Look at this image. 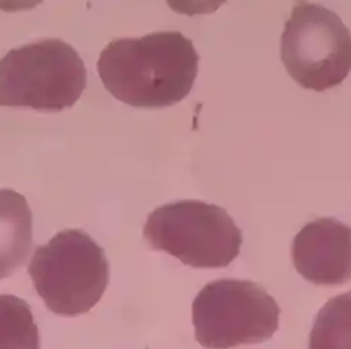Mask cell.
Listing matches in <instances>:
<instances>
[{
	"label": "cell",
	"mask_w": 351,
	"mask_h": 349,
	"mask_svg": "<svg viewBox=\"0 0 351 349\" xmlns=\"http://www.w3.org/2000/svg\"><path fill=\"white\" fill-rule=\"evenodd\" d=\"M199 55L180 32L117 39L98 60L107 91L136 108H166L180 103L197 77Z\"/></svg>",
	"instance_id": "6da1fadb"
},
{
	"label": "cell",
	"mask_w": 351,
	"mask_h": 349,
	"mask_svg": "<svg viewBox=\"0 0 351 349\" xmlns=\"http://www.w3.org/2000/svg\"><path fill=\"white\" fill-rule=\"evenodd\" d=\"M27 272L48 309L62 316L91 311L110 281L104 250L82 230H64L39 246Z\"/></svg>",
	"instance_id": "7a4b0ae2"
},
{
	"label": "cell",
	"mask_w": 351,
	"mask_h": 349,
	"mask_svg": "<svg viewBox=\"0 0 351 349\" xmlns=\"http://www.w3.org/2000/svg\"><path fill=\"white\" fill-rule=\"evenodd\" d=\"M85 85L82 60L60 39L29 43L0 61V107L60 112L77 103Z\"/></svg>",
	"instance_id": "3957f363"
},
{
	"label": "cell",
	"mask_w": 351,
	"mask_h": 349,
	"mask_svg": "<svg viewBox=\"0 0 351 349\" xmlns=\"http://www.w3.org/2000/svg\"><path fill=\"white\" fill-rule=\"evenodd\" d=\"M154 250L192 268H225L241 252L242 231L222 207L203 201H178L156 209L144 226Z\"/></svg>",
	"instance_id": "277c9868"
},
{
	"label": "cell",
	"mask_w": 351,
	"mask_h": 349,
	"mask_svg": "<svg viewBox=\"0 0 351 349\" xmlns=\"http://www.w3.org/2000/svg\"><path fill=\"white\" fill-rule=\"evenodd\" d=\"M281 57L289 77L305 90L339 86L351 70V34L334 12L297 0L285 23Z\"/></svg>",
	"instance_id": "5b68a950"
},
{
	"label": "cell",
	"mask_w": 351,
	"mask_h": 349,
	"mask_svg": "<svg viewBox=\"0 0 351 349\" xmlns=\"http://www.w3.org/2000/svg\"><path fill=\"white\" fill-rule=\"evenodd\" d=\"M193 325L197 342L209 349L259 344L280 326V307L254 282L222 279L196 296Z\"/></svg>",
	"instance_id": "8992f818"
},
{
	"label": "cell",
	"mask_w": 351,
	"mask_h": 349,
	"mask_svg": "<svg viewBox=\"0 0 351 349\" xmlns=\"http://www.w3.org/2000/svg\"><path fill=\"white\" fill-rule=\"evenodd\" d=\"M291 255L306 281L343 285L351 281V227L327 217L314 220L295 236Z\"/></svg>",
	"instance_id": "52a82bcc"
},
{
	"label": "cell",
	"mask_w": 351,
	"mask_h": 349,
	"mask_svg": "<svg viewBox=\"0 0 351 349\" xmlns=\"http://www.w3.org/2000/svg\"><path fill=\"white\" fill-rule=\"evenodd\" d=\"M32 249V213L26 198L9 188L0 190V279L9 278Z\"/></svg>",
	"instance_id": "ba28073f"
},
{
	"label": "cell",
	"mask_w": 351,
	"mask_h": 349,
	"mask_svg": "<svg viewBox=\"0 0 351 349\" xmlns=\"http://www.w3.org/2000/svg\"><path fill=\"white\" fill-rule=\"evenodd\" d=\"M310 349H351V292L330 299L318 312Z\"/></svg>",
	"instance_id": "9c48e42d"
},
{
	"label": "cell",
	"mask_w": 351,
	"mask_h": 349,
	"mask_svg": "<svg viewBox=\"0 0 351 349\" xmlns=\"http://www.w3.org/2000/svg\"><path fill=\"white\" fill-rule=\"evenodd\" d=\"M0 349H40L31 308L12 295H0Z\"/></svg>",
	"instance_id": "30bf717a"
},
{
	"label": "cell",
	"mask_w": 351,
	"mask_h": 349,
	"mask_svg": "<svg viewBox=\"0 0 351 349\" xmlns=\"http://www.w3.org/2000/svg\"><path fill=\"white\" fill-rule=\"evenodd\" d=\"M171 10L195 16V14H208L216 12L226 0H166Z\"/></svg>",
	"instance_id": "8fae6325"
},
{
	"label": "cell",
	"mask_w": 351,
	"mask_h": 349,
	"mask_svg": "<svg viewBox=\"0 0 351 349\" xmlns=\"http://www.w3.org/2000/svg\"><path fill=\"white\" fill-rule=\"evenodd\" d=\"M43 0H0V10L3 12H25L32 10Z\"/></svg>",
	"instance_id": "7c38bea8"
}]
</instances>
